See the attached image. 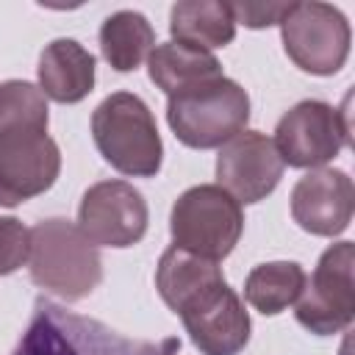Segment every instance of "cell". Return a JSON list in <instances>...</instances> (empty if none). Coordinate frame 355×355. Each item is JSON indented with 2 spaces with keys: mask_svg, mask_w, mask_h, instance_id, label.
Masks as SVG:
<instances>
[{
  "mask_svg": "<svg viewBox=\"0 0 355 355\" xmlns=\"http://www.w3.org/2000/svg\"><path fill=\"white\" fill-rule=\"evenodd\" d=\"M31 280L47 294L78 302L89 297L103 280V261L97 247L69 219L53 216L31 227Z\"/></svg>",
  "mask_w": 355,
  "mask_h": 355,
  "instance_id": "obj_1",
  "label": "cell"
},
{
  "mask_svg": "<svg viewBox=\"0 0 355 355\" xmlns=\"http://www.w3.org/2000/svg\"><path fill=\"white\" fill-rule=\"evenodd\" d=\"M92 136L100 155L122 175L153 178L161 169L164 144L153 111L133 92H114L94 108Z\"/></svg>",
  "mask_w": 355,
  "mask_h": 355,
  "instance_id": "obj_2",
  "label": "cell"
},
{
  "mask_svg": "<svg viewBox=\"0 0 355 355\" xmlns=\"http://www.w3.org/2000/svg\"><path fill=\"white\" fill-rule=\"evenodd\" d=\"M250 119V94L230 78H214L172 94L166 122L175 136L194 150H211L230 141Z\"/></svg>",
  "mask_w": 355,
  "mask_h": 355,
  "instance_id": "obj_3",
  "label": "cell"
},
{
  "mask_svg": "<svg viewBox=\"0 0 355 355\" xmlns=\"http://www.w3.org/2000/svg\"><path fill=\"white\" fill-rule=\"evenodd\" d=\"M161 347L133 341L116 330L69 313L47 300L36 302L33 319L22 333L14 355H158Z\"/></svg>",
  "mask_w": 355,
  "mask_h": 355,
  "instance_id": "obj_4",
  "label": "cell"
},
{
  "mask_svg": "<svg viewBox=\"0 0 355 355\" xmlns=\"http://www.w3.org/2000/svg\"><path fill=\"white\" fill-rule=\"evenodd\" d=\"M244 230L241 205L216 183L186 189L169 214V233L175 247L208 261H222L233 252Z\"/></svg>",
  "mask_w": 355,
  "mask_h": 355,
  "instance_id": "obj_5",
  "label": "cell"
},
{
  "mask_svg": "<svg viewBox=\"0 0 355 355\" xmlns=\"http://www.w3.org/2000/svg\"><path fill=\"white\" fill-rule=\"evenodd\" d=\"M286 55L311 75H336L349 55V22L330 3H291L280 22Z\"/></svg>",
  "mask_w": 355,
  "mask_h": 355,
  "instance_id": "obj_6",
  "label": "cell"
},
{
  "mask_svg": "<svg viewBox=\"0 0 355 355\" xmlns=\"http://www.w3.org/2000/svg\"><path fill=\"white\" fill-rule=\"evenodd\" d=\"M349 97L341 108L322 100H302L288 108L275 128V147L283 164L319 169L349 144Z\"/></svg>",
  "mask_w": 355,
  "mask_h": 355,
  "instance_id": "obj_7",
  "label": "cell"
},
{
  "mask_svg": "<svg viewBox=\"0 0 355 355\" xmlns=\"http://www.w3.org/2000/svg\"><path fill=\"white\" fill-rule=\"evenodd\" d=\"M355 247L352 241H338L327 247L313 269L305 277V286L297 297V322L316 333L333 336L349 327L355 316V280H352Z\"/></svg>",
  "mask_w": 355,
  "mask_h": 355,
  "instance_id": "obj_8",
  "label": "cell"
},
{
  "mask_svg": "<svg viewBox=\"0 0 355 355\" xmlns=\"http://www.w3.org/2000/svg\"><path fill=\"white\" fill-rule=\"evenodd\" d=\"M78 227L94 247H133L147 233V202L128 180H100L80 197Z\"/></svg>",
  "mask_w": 355,
  "mask_h": 355,
  "instance_id": "obj_9",
  "label": "cell"
},
{
  "mask_svg": "<svg viewBox=\"0 0 355 355\" xmlns=\"http://www.w3.org/2000/svg\"><path fill=\"white\" fill-rule=\"evenodd\" d=\"M178 316L202 355H239L250 341V313L227 280L194 294Z\"/></svg>",
  "mask_w": 355,
  "mask_h": 355,
  "instance_id": "obj_10",
  "label": "cell"
},
{
  "mask_svg": "<svg viewBox=\"0 0 355 355\" xmlns=\"http://www.w3.org/2000/svg\"><path fill=\"white\" fill-rule=\"evenodd\" d=\"M283 158L275 141L261 130H241L219 147L216 186L239 205H252L275 191L283 178Z\"/></svg>",
  "mask_w": 355,
  "mask_h": 355,
  "instance_id": "obj_11",
  "label": "cell"
},
{
  "mask_svg": "<svg viewBox=\"0 0 355 355\" xmlns=\"http://www.w3.org/2000/svg\"><path fill=\"white\" fill-rule=\"evenodd\" d=\"M61 172L58 144L47 133H0V205L14 208L44 194Z\"/></svg>",
  "mask_w": 355,
  "mask_h": 355,
  "instance_id": "obj_12",
  "label": "cell"
},
{
  "mask_svg": "<svg viewBox=\"0 0 355 355\" xmlns=\"http://www.w3.org/2000/svg\"><path fill=\"white\" fill-rule=\"evenodd\" d=\"M355 208L352 178L333 166L308 169L291 189V216L313 236H338L349 227Z\"/></svg>",
  "mask_w": 355,
  "mask_h": 355,
  "instance_id": "obj_13",
  "label": "cell"
},
{
  "mask_svg": "<svg viewBox=\"0 0 355 355\" xmlns=\"http://www.w3.org/2000/svg\"><path fill=\"white\" fill-rule=\"evenodd\" d=\"M39 89L55 103H80L94 89V55L75 39H53L39 55Z\"/></svg>",
  "mask_w": 355,
  "mask_h": 355,
  "instance_id": "obj_14",
  "label": "cell"
},
{
  "mask_svg": "<svg viewBox=\"0 0 355 355\" xmlns=\"http://www.w3.org/2000/svg\"><path fill=\"white\" fill-rule=\"evenodd\" d=\"M147 72H150V80L164 94L172 97L205 80L222 78V64L205 50L180 44V42H164V44H155L153 53L147 55Z\"/></svg>",
  "mask_w": 355,
  "mask_h": 355,
  "instance_id": "obj_15",
  "label": "cell"
},
{
  "mask_svg": "<svg viewBox=\"0 0 355 355\" xmlns=\"http://www.w3.org/2000/svg\"><path fill=\"white\" fill-rule=\"evenodd\" d=\"M169 33H172V42L211 53L214 47H225L233 42L236 19L227 3L183 0V3H175L169 11Z\"/></svg>",
  "mask_w": 355,
  "mask_h": 355,
  "instance_id": "obj_16",
  "label": "cell"
},
{
  "mask_svg": "<svg viewBox=\"0 0 355 355\" xmlns=\"http://www.w3.org/2000/svg\"><path fill=\"white\" fill-rule=\"evenodd\" d=\"M225 280L222 269L216 261L200 258L194 252H186L180 247H169L155 269V288L161 294V300L178 313L194 294H200L202 288H208L211 283Z\"/></svg>",
  "mask_w": 355,
  "mask_h": 355,
  "instance_id": "obj_17",
  "label": "cell"
},
{
  "mask_svg": "<svg viewBox=\"0 0 355 355\" xmlns=\"http://www.w3.org/2000/svg\"><path fill=\"white\" fill-rule=\"evenodd\" d=\"M155 47V31L139 11H114L100 28V53L116 72L139 69Z\"/></svg>",
  "mask_w": 355,
  "mask_h": 355,
  "instance_id": "obj_18",
  "label": "cell"
},
{
  "mask_svg": "<svg viewBox=\"0 0 355 355\" xmlns=\"http://www.w3.org/2000/svg\"><path fill=\"white\" fill-rule=\"evenodd\" d=\"M305 277V269L294 261L258 263L244 280V297L263 316H275L297 302Z\"/></svg>",
  "mask_w": 355,
  "mask_h": 355,
  "instance_id": "obj_19",
  "label": "cell"
},
{
  "mask_svg": "<svg viewBox=\"0 0 355 355\" xmlns=\"http://www.w3.org/2000/svg\"><path fill=\"white\" fill-rule=\"evenodd\" d=\"M47 97L28 80L0 83V133H47Z\"/></svg>",
  "mask_w": 355,
  "mask_h": 355,
  "instance_id": "obj_20",
  "label": "cell"
},
{
  "mask_svg": "<svg viewBox=\"0 0 355 355\" xmlns=\"http://www.w3.org/2000/svg\"><path fill=\"white\" fill-rule=\"evenodd\" d=\"M28 255L31 230L14 216H0V275L17 272L22 263H28Z\"/></svg>",
  "mask_w": 355,
  "mask_h": 355,
  "instance_id": "obj_21",
  "label": "cell"
},
{
  "mask_svg": "<svg viewBox=\"0 0 355 355\" xmlns=\"http://www.w3.org/2000/svg\"><path fill=\"white\" fill-rule=\"evenodd\" d=\"M230 14L236 22L247 25V28H269V25H280L283 17L288 14L291 3H227Z\"/></svg>",
  "mask_w": 355,
  "mask_h": 355,
  "instance_id": "obj_22",
  "label": "cell"
},
{
  "mask_svg": "<svg viewBox=\"0 0 355 355\" xmlns=\"http://www.w3.org/2000/svg\"><path fill=\"white\" fill-rule=\"evenodd\" d=\"M158 355H178V341L175 338H166L164 344H161V352Z\"/></svg>",
  "mask_w": 355,
  "mask_h": 355,
  "instance_id": "obj_23",
  "label": "cell"
}]
</instances>
